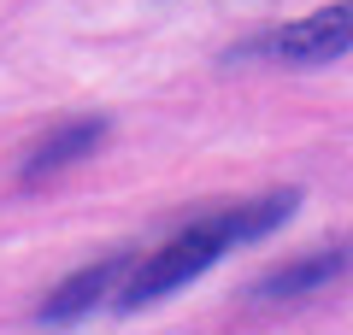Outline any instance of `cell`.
Masks as SVG:
<instances>
[{"label": "cell", "instance_id": "1", "mask_svg": "<svg viewBox=\"0 0 353 335\" xmlns=\"http://www.w3.org/2000/svg\"><path fill=\"white\" fill-rule=\"evenodd\" d=\"M218 253H224V236H218L212 223H194V230L171 236L165 247H153L141 265H130L118 306H124V312H136V306H153V300L176 294V288H183V283H194V276H201L206 265H218Z\"/></svg>", "mask_w": 353, "mask_h": 335}, {"label": "cell", "instance_id": "2", "mask_svg": "<svg viewBox=\"0 0 353 335\" xmlns=\"http://www.w3.org/2000/svg\"><path fill=\"white\" fill-rule=\"evenodd\" d=\"M277 59L289 65H324V59H341L353 53V0H330L318 12L294 18L289 30H277Z\"/></svg>", "mask_w": 353, "mask_h": 335}, {"label": "cell", "instance_id": "3", "mask_svg": "<svg viewBox=\"0 0 353 335\" xmlns=\"http://www.w3.org/2000/svg\"><path fill=\"white\" fill-rule=\"evenodd\" d=\"M294 206H301V188H277V194L241 200V206L218 212V218H206V223L224 236V247H241V241H259V236H271V230H283V223L294 218Z\"/></svg>", "mask_w": 353, "mask_h": 335}, {"label": "cell", "instance_id": "4", "mask_svg": "<svg viewBox=\"0 0 353 335\" xmlns=\"http://www.w3.org/2000/svg\"><path fill=\"white\" fill-rule=\"evenodd\" d=\"M341 271H347V247L306 253V259H289V265H277V271H265L259 283H253V300H301V294H312V288L336 283Z\"/></svg>", "mask_w": 353, "mask_h": 335}, {"label": "cell", "instance_id": "5", "mask_svg": "<svg viewBox=\"0 0 353 335\" xmlns=\"http://www.w3.org/2000/svg\"><path fill=\"white\" fill-rule=\"evenodd\" d=\"M106 141V118H71L65 130H53L48 141H41L36 153H30V165H24V183H41V176H53V171H65V165H77V159H88V153Z\"/></svg>", "mask_w": 353, "mask_h": 335}, {"label": "cell", "instance_id": "6", "mask_svg": "<svg viewBox=\"0 0 353 335\" xmlns=\"http://www.w3.org/2000/svg\"><path fill=\"white\" fill-rule=\"evenodd\" d=\"M124 271H130V259H101V265H88V271L65 276V283L48 294L41 318H48V323H71V318H83V312L94 306L101 294H112V283H118Z\"/></svg>", "mask_w": 353, "mask_h": 335}]
</instances>
